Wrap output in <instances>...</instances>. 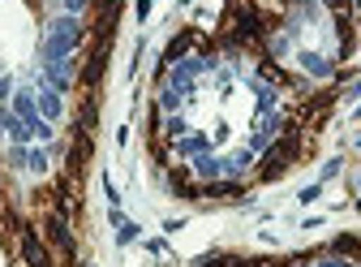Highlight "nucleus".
Masks as SVG:
<instances>
[{"label": "nucleus", "instance_id": "obj_6", "mask_svg": "<svg viewBox=\"0 0 361 267\" xmlns=\"http://www.w3.org/2000/svg\"><path fill=\"white\" fill-rule=\"evenodd\" d=\"M78 69H82V65H78L73 57H61V61H43V82H52L56 91L65 95L69 86L78 82Z\"/></svg>", "mask_w": 361, "mask_h": 267}, {"label": "nucleus", "instance_id": "obj_20", "mask_svg": "<svg viewBox=\"0 0 361 267\" xmlns=\"http://www.w3.org/2000/svg\"><path fill=\"white\" fill-rule=\"evenodd\" d=\"M340 168H344V160H340V155H331V160L323 164V186H327V182H336V177H340Z\"/></svg>", "mask_w": 361, "mask_h": 267}, {"label": "nucleus", "instance_id": "obj_26", "mask_svg": "<svg viewBox=\"0 0 361 267\" xmlns=\"http://www.w3.org/2000/svg\"><path fill=\"white\" fill-rule=\"evenodd\" d=\"M147 250H151V254H164V250H168V242H164V237H151V242H147Z\"/></svg>", "mask_w": 361, "mask_h": 267}, {"label": "nucleus", "instance_id": "obj_1", "mask_svg": "<svg viewBox=\"0 0 361 267\" xmlns=\"http://www.w3.org/2000/svg\"><path fill=\"white\" fill-rule=\"evenodd\" d=\"M82 39H86L82 22H78V18H69V13H61V18L48 26V35H43V43H39V57H43V61H61V57H73Z\"/></svg>", "mask_w": 361, "mask_h": 267}, {"label": "nucleus", "instance_id": "obj_21", "mask_svg": "<svg viewBox=\"0 0 361 267\" xmlns=\"http://www.w3.org/2000/svg\"><path fill=\"white\" fill-rule=\"evenodd\" d=\"M319 198H323V182H319V186H305V190L297 194V203H319Z\"/></svg>", "mask_w": 361, "mask_h": 267}, {"label": "nucleus", "instance_id": "obj_3", "mask_svg": "<svg viewBox=\"0 0 361 267\" xmlns=\"http://www.w3.org/2000/svg\"><path fill=\"white\" fill-rule=\"evenodd\" d=\"M202 43V30H194V26H180L168 43H164V52H159V69H155V78H164L176 61H185V57H194V48Z\"/></svg>", "mask_w": 361, "mask_h": 267}, {"label": "nucleus", "instance_id": "obj_2", "mask_svg": "<svg viewBox=\"0 0 361 267\" xmlns=\"http://www.w3.org/2000/svg\"><path fill=\"white\" fill-rule=\"evenodd\" d=\"M43 242H48L65 263H78V237H73V225H69V220L65 215H56V211H48V215H43Z\"/></svg>", "mask_w": 361, "mask_h": 267}, {"label": "nucleus", "instance_id": "obj_19", "mask_svg": "<svg viewBox=\"0 0 361 267\" xmlns=\"http://www.w3.org/2000/svg\"><path fill=\"white\" fill-rule=\"evenodd\" d=\"M138 237H142V229L133 225V220H125V225L116 229V242H121V246H129V242H138Z\"/></svg>", "mask_w": 361, "mask_h": 267}, {"label": "nucleus", "instance_id": "obj_23", "mask_svg": "<svg viewBox=\"0 0 361 267\" xmlns=\"http://www.w3.org/2000/svg\"><path fill=\"white\" fill-rule=\"evenodd\" d=\"M151 9H155V0H138V5H133V18L147 22V18H151Z\"/></svg>", "mask_w": 361, "mask_h": 267}, {"label": "nucleus", "instance_id": "obj_15", "mask_svg": "<svg viewBox=\"0 0 361 267\" xmlns=\"http://www.w3.org/2000/svg\"><path fill=\"white\" fill-rule=\"evenodd\" d=\"M172 147H176L180 155H190V160H194V155H207V151H211V138H207V134H194V129H190L185 138L172 143Z\"/></svg>", "mask_w": 361, "mask_h": 267}, {"label": "nucleus", "instance_id": "obj_5", "mask_svg": "<svg viewBox=\"0 0 361 267\" xmlns=\"http://www.w3.org/2000/svg\"><path fill=\"white\" fill-rule=\"evenodd\" d=\"M18 250H22V263H26V267H56L52 246L43 242V233H35L30 225H22V233H18Z\"/></svg>", "mask_w": 361, "mask_h": 267}, {"label": "nucleus", "instance_id": "obj_12", "mask_svg": "<svg viewBox=\"0 0 361 267\" xmlns=\"http://www.w3.org/2000/svg\"><path fill=\"white\" fill-rule=\"evenodd\" d=\"M202 198H245V186H241V177H219V182L202 186Z\"/></svg>", "mask_w": 361, "mask_h": 267}, {"label": "nucleus", "instance_id": "obj_24", "mask_svg": "<svg viewBox=\"0 0 361 267\" xmlns=\"http://www.w3.org/2000/svg\"><path fill=\"white\" fill-rule=\"evenodd\" d=\"M86 5H90V0H65V13H69V18H78Z\"/></svg>", "mask_w": 361, "mask_h": 267}, {"label": "nucleus", "instance_id": "obj_18", "mask_svg": "<svg viewBox=\"0 0 361 267\" xmlns=\"http://www.w3.org/2000/svg\"><path fill=\"white\" fill-rule=\"evenodd\" d=\"M48 164H52V155H48V151H43V147H30V172H39V177H43V172H48Z\"/></svg>", "mask_w": 361, "mask_h": 267}, {"label": "nucleus", "instance_id": "obj_28", "mask_svg": "<svg viewBox=\"0 0 361 267\" xmlns=\"http://www.w3.org/2000/svg\"><path fill=\"white\" fill-rule=\"evenodd\" d=\"M82 267H95V263H82Z\"/></svg>", "mask_w": 361, "mask_h": 267}, {"label": "nucleus", "instance_id": "obj_25", "mask_svg": "<svg viewBox=\"0 0 361 267\" xmlns=\"http://www.w3.org/2000/svg\"><path fill=\"white\" fill-rule=\"evenodd\" d=\"M104 194H108V203H112V207H121V194H116V186L108 182V177H104Z\"/></svg>", "mask_w": 361, "mask_h": 267}, {"label": "nucleus", "instance_id": "obj_8", "mask_svg": "<svg viewBox=\"0 0 361 267\" xmlns=\"http://www.w3.org/2000/svg\"><path fill=\"white\" fill-rule=\"evenodd\" d=\"M297 65H301V73H310V78H319V82H327V78H336V57H323V52H297Z\"/></svg>", "mask_w": 361, "mask_h": 267}, {"label": "nucleus", "instance_id": "obj_16", "mask_svg": "<svg viewBox=\"0 0 361 267\" xmlns=\"http://www.w3.org/2000/svg\"><path fill=\"white\" fill-rule=\"evenodd\" d=\"M180 104H185V95H180V91H172V86L164 82V86H159V104H155V108H159L164 117H172V112H180Z\"/></svg>", "mask_w": 361, "mask_h": 267}, {"label": "nucleus", "instance_id": "obj_7", "mask_svg": "<svg viewBox=\"0 0 361 267\" xmlns=\"http://www.w3.org/2000/svg\"><path fill=\"white\" fill-rule=\"evenodd\" d=\"M35 100H39V117H43V121H52V125H56V121L65 117V100H61V91H56L52 82H39Z\"/></svg>", "mask_w": 361, "mask_h": 267}, {"label": "nucleus", "instance_id": "obj_14", "mask_svg": "<svg viewBox=\"0 0 361 267\" xmlns=\"http://www.w3.org/2000/svg\"><path fill=\"white\" fill-rule=\"evenodd\" d=\"M185 134H190V121L180 117V112L164 117V125H159V138H164V143H180V138H185Z\"/></svg>", "mask_w": 361, "mask_h": 267}, {"label": "nucleus", "instance_id": "obj_27", "mask_svg": "<svg viewBox=\"0 0 361 267\" xmlns=\"http://www.w3.org/2000/svg\"><path fill=\"white\" fill-rule=\"evenodd\" d=\"M353 22L361 26V0H353Z\"/></svg>", "mask_w": 361, "mask_h": 267}, {"label": "nucleus", "instance_id": "obj_10", "mask_svg": "<svg viewBox=\"0 0 361 267\" xmlns=\"http://www.w3.org/2000/svg\"><path fill=\"white\" fill-rule=\"evenodd\" d=\"M190 177H194L190 164H172L164 182H168V190H172L176 198H202V186H190Z\"/></svg>", "mask_w": 361, "mask_h": 267}, {"label": "nucleus", "instance_id": "obj_22", "mask_svg": "<svg viewBox=\"0 0 361 267\" xmlns=\"http://www.w3.org/2000/svg\"><path fill=\"white\" fill-rule=\"evenodd\" d=\"M13 91H18V86H13V78H5V73H0V104H9V100H13Z\"/></svg>", "mask_w": 361, "mask_h": 267}, {"label": "nucleus", "instance_id": "obj_11", "mask_svg": "<svg viewBox=\"0 0 361 267\" xmlns=\"http://www.w3.org/2000/svg\"><path fill=\"white\" fill-rule=\"evenodd\" d=\"M323 254H336V259L357 263V259H361V237H357V233H336V237L327 242V250H323Z\"/></svg>", "mask_w": 361, "mask_h": 267}, {"label": "nucleus", "instance_id": "obj_9", "mask_svg": "<svg viewBox=\"0 0 361 267\" xmlns=\"http://www.w3.org/2000/svg\"><path fill=\"white\" fill-rule=\"evenodd\" d=\"M353 48H357V22H353V13H340L336 18V65L348 61Z\"/></svg>", "mask_w": 361, "mask_h": 267}, {"label": "nucleus", "instance_id": "obj_13", "mask_svg": "<svg viewBox=\"0 0 361 267\" xmlns=\"http://www.w3.org/2000/svg\"><path fill=\"white\" fill-rule=\"evenodd\" d=\"M190 172L198 177V182L207 186V182H219V177H224V160H215L211 151L207 155H194V164H190Z\"/></svg>", "mask_w": 361, "mask_h": 267}, {"label": "nucleus", "instance_id": "obj_17", "mask_svg": "<svg viewBox=\"0 0 361 267\" xmlns=\"http://www.w3.org/2000/svg\"><path fill=\"white\" fill-rule=\"evenodd\" d=\"M9 164H13L18 172H30V147H18V143H13V151H9Z\"/></svg>", "mask_w": 361, "mask_h": 267}, {"label": "nucleus", "instance_id": "obj_4", "mask_svg": "<svg viewBox=\"0 0 361 267\" xmlns=\"http://www.w3.org/2000/svg\"><path fill=\"white\" fill-rule=\"evenodd\" d=\"M112 43H116V35H104V39H95V48H90V57L82 61V69H78V82L86 86V91H95V86L104 82V73H108V57H112Z\"/></svg>", "mask_w": 361, "mask_h": 267}]
</instances>
